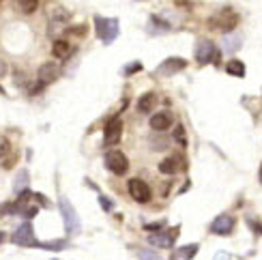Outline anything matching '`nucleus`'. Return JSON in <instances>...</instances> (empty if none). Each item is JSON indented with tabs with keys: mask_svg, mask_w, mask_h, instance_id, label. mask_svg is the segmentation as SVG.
I'll use <instances>...</instances> for the list:
<instances>
[{
	"mask_svg": "<svg viewBox=\"0 0 262 260\" xmlns=\"http://www.w3.org/2000/svg\"><path fill=\"white\" fill-rule=\"evenodd\" d=\"M208 28L211 31H219V32H232L236 28V24H239V15L234 13L232 9H222L217 11L213 17H208Z\"/></svg>",
	"mask_w": 262,
	"mask_h": 260,
	"instance_id": "1",
	"label": "nucleus"
},
{
	"mask_svg": "<svg viewBox=\"0 0 262 260\" xmlns=\"http://www.w3.org/2000/svg\"><path fill=\"white\" fill-rule=\"evenodd\" d=\"M58 209H61V215H63V222H65V230H67V236L80 234L82 224H80V217H77L75 209L71 206L69 198H65V196L58 198Z\"/></svg>",
	"mask_w": 262,
	"mask_h": 260,
	"instance_id": "2",
	"label": "nucleus"
},
{
	"mask_svg": "<svg viewBox=\"0 0 262 260\" xmlns=\"http://www.w3.org/2000/svg\"><path fill=\"white\" fill-rule=\"evenodd\" d=\"M95 32H97V37L103 41L105 45H110L112 41H116V37H118V20L116 17L97 15L95 17Z\"/></svg>",
	"mask_w": 262,
	"mask_h": 260,
	"instance_id": "3",
	"label": "nucleus"
},
{
	"mask_svg": "<svg viewBox=\"0 0 262 260\" xmlns=\"http://www.w3.org/2000/svg\"><path fill=\"white\" fill-rule=\"evenodd\" d=\"M194 54H196V61H198L200 65H208V63H219V56H222V52L217 50V45L213 43V41L198 39Z\"/></svg>",
	"mask_w": 262,
	"mask_h": 260,
	"instance_id": "4",
	"label": "nucleus"
},
{
	"mask_svg": "<svg viewBox=\"0 0 262 260\" xmlns=\"http://www.w3.org/2000/svg\"><path fill=\"white\" fill-rule=\"evenodd\" d=\"M105 168L116 176H125L129 170V159L121 151H108L105 153Z\"/></svg>",
	"mask_w": 262,
	"mask_h": 260,
	"instance_id": "5",
	"label": "nucleus"
},
{
	"mask_svg": "<svg viewBox=\"0 0 262 260\" xmlns=\"http://www.w3.org/2000/svg\"><path fill=\"white\" fill-rule=\"evenodd\" d=\"M11 241H13L15 245H24V247H37L39 241L34 239V228L31 222H24L22 226H17V230L11 236Z\"/></svg>",
	"mask_w": 262,
	"mask_h": 260,
	"instance_id": "6",
	"label": "nucleus"
},
{
	"mask_svg": "<svg viewBox=\"0 0 262 260\" xmlns=\"http://www.w3.org/2000/svg\"><path fill=\"white\" fill-rule=\"evenodd\" d=\"M127 189H129V196L133 198L135 202H140V204H146L148 200H151V196H153L148 183H144L142 179H131Z\"/></svg>",
	"mask_w": 262,
	"mask_h": 260,
	"instance_id": "7",
	"label": "nucleus"
},
{
	"mask_svg": "<svg viewBox=\"0 0 262 260\" xmlns=\"http://www.w3.org/2000/svg\"><path fill=\"white\" fill-rule=\"evenodd\" d=\"M187 67V61L185 58H178V56H172V58H165V61L155 69V75H162V78H168V75H174L178 71H183Z\"/></svg>",
	"mask_w": 262,
	"mask_h": 260,
	"instance_id": "8",
	"label": "nucleus"
},
{
	"mask_svg": "<svg viewBox=\"0 0 262 260\" xmlns=\"http://www.w3.org/2000/svg\"><path fill=\"white\" fill-rule=\"evenodd\" d=\"M123 138V121L118 116H114L112 121L105 125V131H103V144L105 146H114L118 144Z\"/></svg>",
	"mask_w": 262,
	"mask_h": 260,
	"instance_id": "9",
	"label": "nucleus"
},
{
	"mask_svg": "<svg viewBox=\"0 0 262 260\" xmlns=\"http://www.w3.org/2000/svg\"><path fill=\"white\" fill-rule=\"evenodd\" d=\"M178 230L181 228L174 226V228L165 230V232H153V234H148V243L155 247H172L178 236Z\"/></svg>",
	"mask_w": 262,
	"mask_h": 260,
	"instance_id": "10",
	"label": "nucleus"
},
{
	"mask_svg": "<svg viewBox=\"0 0 262 260\" xmlns=\"http://www.w3.org/2000/svg\"><path fill=\"white\" fill-rule=\"evenodd\" d=\"M234 230V217L232 215H219L215 217V222L211 224V232L219 236H228Z\"/></svg>",
	"mask_w": 262,
	"mask_h": 260,
	"instance_id": "11",
	"label": "nucleus"
},
{
	"mask_svg": "<svg viewBox=\"0 0 262 260\" xmlns=\"http://www.w3.org/2000/svg\"><path fill=\"white\" fill-rule=\"evenodd\" d=\"M58 73H61V69H58V63H43L37 71L39 75V82L41 84H52L54 80H58Z\"/></svg>",
	"mask_w": 262,
	"mask_h": 260,
	"instance_id": "12",
	"label": "nucleus"
},
{
	"mask_svg": "<svg viewBox=\"0 0 262 260\" xmlns=\"http://www.w3.org/2000/svg\"><path fill=\"white\" fill-rule=\"evenodd\" d=\"M172 31V24L168 20H164L162 15H151L146 24V32L148 34H165Z\"/></svg>",
	"mask_w": 262,
	"mask_h": 260,
	"instance_id": "13",
	"label": "nucleus"
},
{
	"mask_svg": "<svg viewBox=\"0 0 262 260\" xmlns=\"http://www.w3.org/2000/svg\"><path fill=\"white\" fill-rule=\"evenodd\" d=\"M172 123H174V116H172V112H168V110H162V112H157V114L151 116V127L159 133L165 131V129H170Z\"/></svg>",
	"mask_w": 262,
	"mask_h": 260,
	"instance_id": "14",
	"label": "nucleus"
},
{
	"mask_svg": "<svg viewBox=\"0 0 262 260\" xmlns=\"http://www.w3.org/2000/svg\"><path fill=\"white\" fill-rule=\"evenodd\" d=\"M178 170H185V162L181 157H165L162 163H159V172L162 174H176Z\"/></svg>",
	"mask_w": 262,
	"mask_h": 260,
	"instance_id": "15",
	"label": "nucleus"
},
{
	"mask_svg": "<svg viewBox=\"0 0 262 260\" xmlns=\"http://www.w3.org/2000/svg\"><path fill=\"white\" fill-rule=\"evenodd\" d=\"M52 54H54L58 61H65V58H69L73 54V45H71L69 41L58 39V41H54V45H52Z\"/></svg>",
	"mask_w": 262,
	"mask_h": 260,
	"instance_id": "16",
	"label": "nucleus"
},
{
	"mask_svg": "<svg viewBox=\"0 0 262 260\" xmlns=\"http://www.w3.org/2000/svg\"><path fill=\"white\" fill-rule=\"evenodd\" d=\"M241 43H243V34H239V32H230V34H226L224 41H222L224 52H228V54H234V52L241 47Z\"/></svg>",
	"mask_w": 262,
	"mask_h": 260,
	"instance_id": "17",
	"label": "nucleus"
},
{
	"mask_svg": "<svg viewBox=\"0 0 262 260\" xmlns=\"http://www.w3.org/2000/svg\"><path fill=\"white\" fill-rule=\"evenodd\" d=\"M155 105H157V95H155V93H144L138 99V112H140V114H148V112H153Z\"/></svg>",
	"mask_w": 262,
	"mask_h": 260,
	"instance_id": "18",
	"label": "nucleus"
},
{
	"mask_svg": "<svg viewBox=\"0 0 262 260\" xmlns=\"http://www.w3.org/2000/svg\"><path fill=\"white\" fill-rule=\"evenodd\" d=\"M28 185H31V172H28L26 168H22L20 172H17L15 181H13V189H15V194L26 192V189H28Z\"/></svg>",
	"mask_w": 262,
	"mask_h": 260,
	"instance_id": "19",
	"label": "nucleus"
},
{
	"mask_svg": "<svg viewBox=\"0 0 262 260\" xmlns=\"http://www.w3.org/2000/svg\"><path fill=\"white\" fill-rule=\"evenodd\" d=\"M198 243H189V245H185V247H181V250L176 252V258L178 260H192L196 254H198Z\"/></svg>",
	"mask_w": 262,
	"mask_h": 260,
	"instance_id": "20",
	"label": "nucleus"
},
{
	"mask_svg": "<svg viewBox=\"0 0 262 260\" xmlns=\"http://www.w3.org/2000/svg\"><path fill=\"white\" fill-rule=\"evenodd\" d=\"M15 7L22 11V13H26V15H31L37 11L39 7V0H15Z\"/></svg>",
	"mask_w": 262,
	"mask_h": 260,
	"instance_id": "21",
	"label": "nucleus"
},
{
	"mask_svg": "<svg viewBox=\"0 0 262 260\" xmlns=\"http://www.w3.org/2000/svg\"><path fill=\"white\" fill-rule=\"evenodd\" d=\"M226 71H228L230 75H236V78H243L245 75V65L241 61H236V58H232V61L226 65Z\"/></svg>",
	"mask_w": 262,
	"mask_h": 260,
	"instance_id": "22",
	"label": "nucleus"
},
{
	"mask_svg": "<svg viewBox=\"0 0 262 260\" xmlns=\"http://www.w3.org/2000/svg\"><path fill=\"white\" fill-rule=\"evenodd\" d=\"M172 138H174V142L181 149H187V135H185V127L183 125H178L176 129H174V133H172Z\"/></svg>",
	"mask_w": 262,
	"mask_h": 260,
	"instance_id": "23",
	"label": "nucleus"
},
{
	"mask_svg": "<svg viewBox=\"0 0 262 260\" xmlns=\"http://www.w3.org/2000/svg\"><path fill=\"white\" fill-rule=\"evenodd\" d=\"M37 247H41V250H65L67 247V241H47V243H37Z\"/></svg>",
	"mask_w": 262,
	"mask_h": 260,
	"instance_id": "24",
	"label": "nucleus"
},
{
	"mask_svg": "<svg viewBox=\"0 0 262 260\" xmlns=\"http://www.w3.org/2000/svg\"><path fill=\"white\" fill-rule=\"evenodd\" d=\"M168 144H170V142H168V138H164V135H162V138H159V135H155V138H151V146H153V151H165V149H168Z\"/></svg>",
	"mask_w": 262,
	"mask_h": 260,
	"instance_id": "25",
	"label": "nucleus"
},
{
	"mask_svg": "<svg viewBox=\"0 0 262 260\" xmlns=\"http://www.w3.org/2000/svg\"><path fill=\"white\" fill-rule=\"evenodd\" d=\"M71 17L69 11H65V9H52V20H58V22H67Z\"/></svg>",
	"mask_w": 262,
	"mask_h": 260,
	"instance_id": "26",
	"label": "nucleus"
},
{
	"mask_svg": "<svg viewBox=\"0 0 262 260\" xmlns=\"http://www.w3.org/2000/svg\"><path fill=\"white\" fill-rule=\"evenodd\" d=\"M138 258H140V260H162L157 252H151V250H142V252L138 254Z\"/></svg>",
	"mask_w": 262,
	"mask_h": 260,
	"instance_id": "27",
	"label": "nucleus"
},
{
	"mask_svg": "<svg viewBox=\"0 0 262 260\" xmlns=\"http://www.w3.org/2000/svg\"><path fill=\"white\" fill-rule=\"evenodd\" d=\"M11 151V142L7 140V135H0V157H4Z\"/></svg>",
	"mask_w": 262,
	"mask_h": 260,
	"instance_id": "28",
	"label": "nucleus"
},
{
	"mask_svg": "<svg viewBox=\"0 0 262 260\" xmlns=\"http://www.w3.org/2000/svg\"><path fill=\"white\" fill-rule=\"evenodd\" d=\"M99 204H101V209H103L105 213H110L112 209H114V202H112L108 196H99Z\"/></svg>",
	"mask_w": 262,
	"mask_h": 260,
	"instance_id": "29",
	"label": "nucleus"
},
{
	"mask_svg": "<svg viewBox=\"0 0 262 260\" xmlns=\"http://www.w3.org/2000/svg\"><path fill=\"white\" fill-rule=\"evenodd\" d=\"M247 226L254 230V232H258L260 236H262V224L260 222H256V220H252V217H247Z\"/></svg>",
	"mask_w": 262,
	"mask_h": 260,
	"instance_id": "30",
	"label": "nucleus"
},
{
	"mask_svg": "<svg viewBox=\"0 0 262 260\" xmlns=\"http://www.w3.org/2000/svg\"><path fill=\"white\" fill-rule=\"evenodd\" d=\"M37 215V206H24V211H22V217H26V220H31V217Z\"/></svg>",
	"mask_w": 262,
	"mask_h": 260,
	"instance_id": "31",
	"label": "nucleus"
},
{
	"mask_svg": "<svg viewBox=\"0 0 262 260\" xmlns=\"http://www.w3.org/2000/svg\"><path fill=\"white\" fill-rule=\"evenodd\" d=\"M142 69V63H138V61H135L133 65H129V67H125L123 69V73L125 75H131V73H135V71H140Z\"/></svg>",
	"mask_w": 262,
	"mask_h": 260,
	"instance_id": "32",
	"label": "nucleus"
},
{
	"mask_svg": "<svg viewBox=\"0 0 262 260\" xmlns=\"http://www.w3.org/2000/svg\"><path fill=\"white\" fill-rule=\"evenodd\" d=\"M11 209H13V202H2L0 204V217L11 215Z\"/></svg>",
	"mask_w": 262,
	"mask_h": 260,
	"instance_id": "33",
	"label": "nucleus"
},
{
	"mask_svg": "<svg viewBox=\"0 0 262 260\" xmlns=\"http://www.w3.org/2000/svg\"><path fill=\"white\" fill-rule=\"evenodd\" d=\"M33 198L37 200V202H39L41 206H45V209H47V206H50V202H47V198L43 196V194H33Z\"/></svg>",
	"mask_w": 262,
	"mask_h": 260,
	"instance_id": "34",
	"label": "nucleus"
},
{
	"mask_svg": "<svg viewBox=\"0 0 262 260\" xmlns=\"http://www.w3.org/2000/svg\"><path fill=\"white\" fill-rule=\"evenodd\" d=\"M165 226V222H155V224H146V230H153V232H155V230H162Z\"/></svg>",
	"mask_w": 262,
	"mask_h": 260,
	"instance_id": "35",
	"label": "nucleus"
},
{
	"mask_svg": "<svg viewBox=\"0 0 262 260\" xmlns=\"http://www.w3.org/2000/svg\"><path fill=\"white\" fill-rule=\"evenodd\" d=\"M213 260H230V254H228V252H219Z\"/></svg>",
	"mask_w": 262,
	"mask_h": 260,
	"instance_id": "36",
	"label": "nucleus"
},
{
	"mask_svg": "<svg viewBox=\"0 0 262 260\" xmlns=\"http://www.w3.org/2000/svg\"><path fill=\"white\" fill-rule=\"evenodd\" d=\"M4 73H7V63H2V61H0V78H2Z\"/></svg>",
	"mask_w": 262,
	"mask_h": 260,
	"instance_id": "37",
	"label": "nucleus"
},
{
	"mask_svg": "<svg viewBox=\"0 0 262 260\" xmlns=\"http://www.w3.org/2000/svg\"><path fill=\"white\" fill-rule=\"evenodd\" d=\"M258 179H260V183H262V163H260V172H258Z\"/></svg>",
	"mask_w": 262,
	"mask_h": 260,
	"instance_id": "38",
	"label": "nucleus"
},
{
	"mask_svg": "<svg viewBox=\"0 0 262 260\" xmlns=\"http://www.w3.org/2000/svg\"><path fill=\"white\" fill-rule=\"evenodd\" d=\"M4 93H7V91H4V88H2V86H0V95H4Z\"/></svg>",
	"mask_w": 262,
	"mask_h": 260,
	"instance_id": "39",
	"label": "nucleus"
},
{
	"mask_svg": "<svg viewBox=\"0 0 262 260\" xmlns=\"http://www.w3.org/2000/svg\"><path fill=\"white\" fill-rule=\"evenodd\" d=\"M4 239V232H0V241H2Z\"/></svg>",
	"mask_w": 262,
	"mask_h": 260,
	"instance_id": "40",
	"label": "nucleus"
},
{
	"mask_svg": "<svg viewBox=\"0 0 262 260\" xmlns=\"http://www.w3.org/2000/svg\"><path fill=\"white\" fill-rule=\"evenodd\" d=\"M138 2H142V0H138Z\"/></svg>",
	"mask_w": 262,
	"mask_h": 260,
	"instance_id": "41",
	"label": "nucleus"
},
{
	"mask_svg": "<svg viewBox=\"0 0 262 260\" xmlns=\"http://www.w3.org/2000/svg\"><path fill=\"white\" fill-rule=\"evenodd\" d=\"M52 260H56V258H52Z\"/></svg>",
	"mask_w": 262,
	"mask_h": 260,
	"instance_id": "42",
	"label": "nucleus"
}]
</instances>
